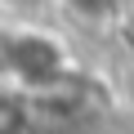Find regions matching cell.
Wrapping results in <instances>:
<instances>
[{
	"instance_id": "obj_1",
	"label": "cell",
	"mask_w": 134,
	"mask_h": 134,
	"mask_svg": "<svg viewBox=\"0 0 134 134\" xmlns=\"http://www.w3.org/2000/svg\"><path fill=\"white\" fill-rule=\"evenodd\" d=\"M0 58H5V76L31 94H54L72 76V54L63 49L58 36L40 27H9L0 40Z\"/></svg>"
},
{
	"instance_id": "obj_2",
	"label": "cell",
	"mask_w": 134,
	"mask_h": 134,
	"mask_svg": "<svg viewBox=\"0 0 134 134\" xmlns=\"http://www.w3.org/2000/svg\"><path fill=\"white\" fill-rule=\"evenodd\" d=\"M121 5V0H76V9H85V14H94V18H103V14H112Z\"/></svg>"
}]
</instances>
